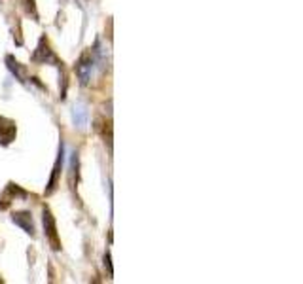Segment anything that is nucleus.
I'll use <instances>...</instances> for the list:
<instances>
[{"mask_svg":"<svg viewBox=\"0 0 303 284\" xmlns=\"http://www.w3.org/2000/svg\"><path fill=\"white\" fill-rule=\"evenodd\" d=\"M91 70H93V59H91V53H84L80 57L78 65H76V74L82 86H87L89 80H91Z\"/></svg>","mask_w":303,"mask_h":284,"instance_id":"5","label":"nucleus"},{"mask_svg":"<svg viewBox=\"0 0 303 284\" xmlns=\"http://www.w3.org/2000/svg\"><path fill=\"white\" fill-rule=\"evenodd\" d=\"M33 61L38 63V65H55V67L63 65V63L55 57V53L50 50V46H48V42H46L44 38L38 42V48H36L35 53H33Z\"/></svg>","mask_w":303,"mask_h":284,"instance_id":"1","label":"nucleus"},{"mask_svg":"<svg viewBox=\"0 0 303 284\" xmlns=\"http://www.w3.org/2000/svg\"><path fill=\"white\" fill-rule=\"evenodd\" d=\"M21 4H23V8H25L27 14H33V16H38L36 14V4H35V0H21Z\"/></svg>","mask_w":303,"mask_h":284,"instance_id":"9","label":"nucleus"},{"mask_svg":"<svg viewBox=\"0 0 303 284\" xmlns=\"http://www.w3.org/2000/svg\"><path fill=\"white\" fill-rule=\"evenodd\" d=\"M104 267L108 269V275L112 276L114 269H112V258H110V252H106V254H104Z\"/></svg>","mask_w":303,"mask_h":284,"instance_id":"10","label":"nucleus"},{"mask_svg":"<svg viewBox=\"0 0 303 284\" xmlns=\"http://www.w3.org/2000/svg\"><path fill=\"white\" fill-rule=\"evenodd\" d=\"M72 120H74V125L80 129H84L87 125V110L84 104H76L72 108Z\"/></svg>","mask_w":303,"mask_h":284,"instance_id":"7","label":"nucleus"},{"mask_svg":"<svg viewBox=\"0 0 303 284\" xmlns=\"http://www.w3.org/2000/svg\"><path fill=\"white\" fill-rule=\"evenodd\" d=\"M6 65H8L10 72L16 76V80H19V82L23 84V82H25V74H23V67L19 65V61H16L12 55H8V57H6Z\"/></svg>","mask_w":303,"mask_h":284,"instance_id":"8","label":"nucleus"},{"mask_svg":"<svg viewBox=\"0 0 303 284\" xmlns=\"http://www.w3.org/2000/svg\"><path fill=\"white\" fill-rule=\"evenodd\" d=\"M42 222H44V231H46V237L50 239L53 250H59L61 241H59V235H57V224H55V218H53V214L48 210V208H44Z\"/></svg>","mask_w":303,"mask_h":284,"instance_id":"2","label":"nucleus"},{"mask_svg":"<svg viewBox=\"0 0 303 284\" xmlns=\"http://www.w3.org/2000/svg\"><path fill=\"white\" fill-rule=\"evenodd\" d=\"M63 161H65V144L63 140L59 142V154H57V161L53 165V172H52V178L48 182V188H46V195H50L55 191L57 188V182H59V176H61V171H63Z\"/></svg>","mask_w":303,"mask_h":284,"instance_id":"4","label":"nucleus"},{"mask_svg":"<svg viewBox=\"0 0 303 284\" xmlns=\"http://www.w3.org/2000/svg\"><path fill=\"white\" fill-rule=\"evenodd\" d=\"M12 222L16 225H19L25 233H29L31 237L35 235V224H33V218H31V212H14L12 214Z\"/></svg>","mask_w":303,"mask_h":284,"instance_id":"6","label":"nucleus"},{"mask_svg":"<svg viewBox=\"0 0 303 284\" xmlns=\"http://www.w3.org/2000/svg\"><path fill=\"white\" fill-rule=\"evenodd\" d=\"M18 135V127L16 123L4 116H0V146H8L16 140Z\"/></svg>","mask_w":303,"mask_h":284,"instance_id":"3","label":"nucleus"}]
</instances>
